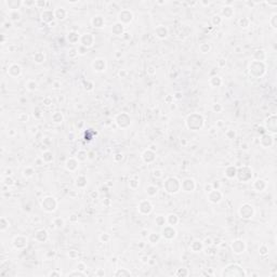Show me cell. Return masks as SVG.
Instances as JSON below:
<instances>
[{
	"mask_svg": "<svg viewBox=\"0 0 277 277\" xmlns=\"http://www.w3.org/2000/svg\"><path fill=\"white\" fill-rule=\"evenodd\" d=\"M8 74L12 77H16L21 74V66L17 64H12L8 68Z\"/></svg>",
	"mask_w": 277,
	"mask_h": 277,
	"instance_id": "obj_16",
	"label": "cell"
},
{
	"mask_svg": "<svg viewBox=\"0 0 277 277\" xmlns=\"http://www.w3.org/2000/svg\"><path fill=\"white\" fill-rule=\"evenodd\" d=\"M9 16H10L11 21H19L21 19V13L20 11H10V14H9Z\"/></svg>",
	"mask_w": 277,
	"mask_h": 277,
	"instance_id": "obj_23",
	"label": "cell"
},
{
	"mask_svg": "<svg viewBox=\"0 0 277 277\" xmlns=\"http://www.w3.org/2000/svg\"><path fill=\"white\" fill-rule=\"evenodd\" d=\"M42 160L46 161V162H50V161L53 160V155H52L51 152H45L42 154Z\"/></svg>",
	"mask_w": 277,
	"mask_h": 277,
	"instance_id": "obj_24",
	"label": "cell"
},
{
	"mask_svg": "<svg viewBox=\"0 0 277 277\" xmlns=\"http://www.w3.org/2000/svg\"><path fill=\"white\" fill-rule=\"evenodd\" d=\"M222 14L224 15L226 19H231V17L234 15V10H233V8H231V7H225L222 9Z\"/></svg>",
	"mask_w": 277,
	"mask_h": 277,
	"instance_id": "obj_21",
	"label": "cell"
},
{
	"mask_svg": "<svg viewBox=\"0 0 277 277\" xmlns=\"http://www.w3.org/2000/svg\"><path fill=\"white\" fill-rule=\"evenodd\" d=\"M34 60L36 63L40 64V63L45 62V55L42 54V53H36V54L34 55Z\"/></svg>",
	"mask_w": 277,
	"mask_h": 277,
	"instance_id": "obj_27",
	"label": "cell"
},
{
	"mask_svg": "<svg viewBox=\"0 0 277 277\" xmlns=\"http://www.w3.org/2000/svg\"><path fill=\"white\" fill-rule=\"evenodd\" d=\"M122 32H124V25L122 24L117 22L113 25V27H111V32H113V34H115L116 36H120V35L122 34Z\"/></svg>",
	"mask_w": 277,
	"mask_h": 277,
	"instance_id": "obj_18",
	"label": "cell"
},
{
	"mask_svg": "<svg viewBox=\"0 0 277 277\" xmlns=\"http://www.w3.org/2000/svg\"><path fill=\"white\" fill-rule=\"evenodd\" d=\"M205 190H206V192H207V193H210L211 190H213V187H212V184H209V185H206Z\"/></svg>",
	"mask_w": 277,
	"mask_h": 277,
	"instance_id": "obj_35",
	"label": "cell"
},
{
	"mask_svg": "<svg viewBox=\"0 0 277 277\" xmlns=\"http://www.w3.org/2000/svg\"><path fill=\"white\" fill-rule=\"evenodd\" d=\"M253 212H255V211H253V207L251 205H249V203H245V205H242L239 209V214L242 219L252 218Z\"/></svg>",
	"mask_w": 277,
	"mask_h": 277,
	"instance_id": "obj_4",
	"label": "cell"
},
{
	"mask_svg": "<svg viewBox=\"0 0 277 277\" xmlns=\"http://www.w3.org/2000/svg\"><path fill=\"white\" fill-rule=\"evenodd\" d=\"M56 200H55L53 197H46L42 201V209L47 212H52V211L55 210L56 208Z\"/></svg>",
	"mask_w": 277,
	"mask_h": 277,
	"instance_id": "obj_3",
	"label": "cell"
},
{
	"mask_svg": "<svg viewBox=\"0 0 277 277\" xmlns=\"http://www.w3.org/2000/svg\"><path fill=\"white\" fill-rule=\"evenodd\" d=\"M155 34L156 36L158 38H166L167 35H168V28L165 27V26H162V25H159L158 27L155 29Z\"/></svg>",
	"mask_w": 277,
	"mask_h": 277,
	"instance_id": "obj_15",
	"label": "cell"
},
{
	"mask_svg": "<svg viewBox=\"0 0 277 277\" xmlns=\"http://www.w3.org/2000/svg\"><path fill=\"white\" fill-rule=\"evenodd\" d=\"M52 119H53V122L60 124V122H62L63 121V115L61 114L60 111H55L54 114H53V116H52Z\"/></svg>",
	"mask_w": 277,
	"mask_h": 277,
	"instance_id": "obj_22",
	"label": "cell"
},
{
	"mask_svg": "<svg viewBox=\"0 0 277 277\" xmlns=\"http://www.w3.org/2000/svg\"><path fill=\"white\" fill-rule=\"evenodd\" d=\"M5 183L7 184V185L11 186V185H13V180L11 178H9V176H7V178L5 179Z\"/></svg>",
	"mask_w": 277,
	"mask_h": 277,
	"instance_id": "obj_33",
	"label": "cell"
},
{
	"mask_svg": "<svg viewBox=\"0 0 277 277\" xmlns=\"http://www.w3.org/2000/svg\"><path fill=\"white\" fill-rule=\"evenodd\" d=\"M104 19L101 15H97V16H93L91 20V24L93 25V27L95 28H101L104 26Z\"/></svg>",
	"mask_w": 277,
	"mask_h": 277,
	"instance_id": "obj_14",
	"label": "cell"
},
{
	"mask_svg": "<svg viewBox=\"0 0 277 277\" xmlns=\"http://www.w3.org/2000/svg\"><path fill=\"white\" fill-rule=\"evenodd\" d=\"M208 198H209V200H210L211 203H217L221 200L222 195H221V193L219 192V190H212L210 193H208Z\"/></svg>",
	"mask_w": 277,
	"mask_h": 277,
	"instance_id": "obj_13",
	"label": "cell"
},
{
	"mask_svg": "<svg viewBox=\"0 0 277 277\" xmlns=\"http://www.w3.org/2000/svg\"><path fill=\"white\" fill-rule=\"evenodd\" d=\"M239 25L240 27H248V25H249V20L248 19H246V17H242V19H240L239 20Z\"/></svg>",
	"mask_w": 277,
	"mask_h": 277,
	"instance_id": "obj_30",
	"label": "cell"
},
{
	"mask_svg": "<svg viewBox=\"0 0 277 277\" xmlns=\"http://www.w3.org/2000/svg\"><path fill=\"white\" fill-rule=\"evenodd\" d=\"M53 12H54V17L56 19L57 21L65 20L66 16H67V11L65 10V8H63V7L56 8V9L53 10Z\"/></svg>",
	"mask_w": 277,
	"mask_h": 277,
	"instance_id": "obj_11",
	"label": "cell"
},
{
	"mask_svg": "<svg viewBox=\"0 0 277 277\" xmlns=\"http://www.w3.org/2000/svg\"><path fill=\"white\" fill-rule=\"evenodd\" d=\"M268 120L271 121L270 126H266L267 131H272L273 133H275L276 131V118H275V115H273L271 118H268Z\"/></svg>",
	"mask_w": 277,
	"mask_h": 277,
	"instance_id": "obj_19",
	"label": "cell"
},
{
	"mask_svg": "<svg viewBox=\"0 0 277 277\" xmlns=\"http://www.w3.org/2000/svg\"><path fill=\"white\" fill-rule=\"evenodd\" d=\"M154 176H157V178H161L162 176V171L161 170H154Z\"/></svg>",
	"mask_w": 277,
	"mask_h": 277,
	"instance_id": "obj_34",
	"label": "cell"
},
{
	"mask_svg": "<svg viewBox=\"0 0 277 277\" xmlns=\"http://www.w3.org/2000/svg\"><path fill=\"white\" fill-rule=\"evenodd\" d=\"M115 275H116V276H118V275H130V273H129V272H125V271H121L120 270L119 272H117Z\"/></svg>",
	"mask_w": 277,
	"mask_h": 277,
	"instance_id": "obj_36",
	"label": "cell"
},
{
	"mask_svg": "<svg viewBox=\"0 0 277 277\" xmlns=\"http://www.w3.org/2000/svg\"><path fill=\"white\" fill-rule=\"evenodd\" d=\"M26 89H27L28 91H35V90L37 89V82L34 81V80L27 81V84H26Z\"/></svg>",
	"mask_w": 277,
	"mask_h": 277,
	"instance_id": "obj_25",
	"label": "cell"
},
{
	"mask_svg": "<svg viewBox=\"0 0 277 277\" xmlns=\"http://www.w3.org/2000/svg\"><path fill=\"white\" fill-rule=\"evenodd\" d=\"M17 118H19V120H20L21 122H27V120H28V116L26 114H20L17 116Z\"/></svg>",
	"mask_w": 277,
	"mask_h": 277,
	"instance_id": "obj_32",
	"label": "cell"
},
{
	"mask_svg": "<svg viewBox=\"0 0 277 277\" xmlns=\"http://www.w3.org/2000/svg\"><path fill=\"white\" fill-rule=\"evenodd\" d=\"M199 49H200L201 53H207V52L210 50V45H209L208 42H205V43H203V45L199 47Z\"/></svg>",
	"mask_w": 277,
	"mask_h": 277,
	"instance_id": "obj_28",
	"label": "cell"
},
{
	"mask_svg": "<svg viewBox=\"0 0 277 277\" xmlns=\"http://www.w3.org/2000/svg\"><path fill=\"white\" fill-rule=\"evenodd\" d=\"M93 41H94V38H93V36H92V34H90V32H86V34H84L81 37H80L81 46H84V47H86V48L92 47V46H93Z\"/></svg>",
	"mask_w": 277,
	"mask_h": 277,
	"instance_id": "obj_6",
	"label": "cell"
},
{
	"mask_svg": "<svg viewBox=\"0 0 277 277\" xmlns=\"http://www.w3.org/2000/svg\"><path fill=\"white\" fill-rule=\"evenodd\" d=\"M176 235V231L173 228V226H171V225H169V226H166V227L163 228L162 231V236L165 238H167V239H172V238H174Z\"/></svg>",
	"mask_w": 277,
	"mask_h": 277,
	"instance_id": "obj_12",
	"label": "cell"
},
{
	"mask_svg": "<svg viewBox=\"0 0 277 277\" xmlns=\"http://www.w3.org/2000/svg\"><path fill=\"white\" fill-rule=\"evenodd\" d=\"M54 12L50 9H46V10L42 11L41 13V20L45 23H51L52 21L54 20Z\"/></svg>",
	"mask_w": 277,
	"mask_h": 277,
	"instance_id": "obj_9",
	"label": "cell"
},
{
	"mask_svg": "<svg viewBox=\"0 0 277 277\" xmlns=\"http://www.w3.org/2000/svg\"><path fill=\"white\" fill-rule=\"evenodd\" d=\"M221 109H222V107H221L220 105H219V104H217V105H215V104H214V105H213V111H220Z\"/></svg>",
	"mask_w": 277,
	"mask_h": 277,
	"instance_id": "obj_37",
	"label": "cell"
},
{
	"mask_svg": "<svg viewBox=\"0 0 277 277\" xmlns=\"http://www.w3.org/2000/svg\"><path fill=\"white\" fill-rule=\"evenodd\" d=\"M67 38H68L69 42H72V43H76V42H78L80 40L79 34H77V32H69L68 36H67Z\"/></svg>",
	"mask_w": 277,
	"mask_h": 277,
	"instance_id": "obj_20",
	"label": "cell"
},
{
	"mask_svg": "<svg viewBox=\"0 0 277 277\" xmlns=\"http://www.w3.org/2000/svg\"><path fill=\"white\" fill-rule=\"evenodd\" d=\"M92 67L94 68L95 72H103L106 68V62L103 59H97L94 60V62L92 63Z\"/></svg>",
	"mask_w": 277,
	"mask_h": 277,
	"instance_id": "obj_7",
	"label": "cell"
},
{
	"mask_svg": "<svg viewBox=\"0 0 277 277\" xmlns=\"http://www.w3.org/2000/svg\"><path fill=\"white\" fill-rule=\"evenodd\" d=\"M157 190H158V188L156 187V186L149 185V187L146 188V193H147V195H149V196H154L157 194Z\"/></svg>",
	"mask_w": 277,
	"mask_h": 277,
	"instance_id": "obj_26",
	"label": "cell"
},
{
	"mask_svg": "<svg viewBox=\"0 0 277 277\" xmlns=\"http://www.w3.org/2000/svg\"><path fill=\"white\" fill-rule=\"evenodd\" d=\"M232 249H233V252L237 253V255L244 252V250H245V242L242 241V240H239V239L233 241Z\"/></svg>",
	"mask_w": 277,
	"mask_h": 277,
	"instance_id": "obj_8",
	"label": "cell"
},
{
	"mask_svg": "<svg viewBox=\"0 0 277 277\" xmlns=\"http://www.w3.org/2000/svg\"><path fill=\"white\" fill-rule=\"evenodd\" d=\"M211 21H212L213 25H219V24H221V22H222V17H221L220 15H213Z\"/></svg>",
	"mask_w": 277,
	"mask_h": 277,
	"instance_id": "obj_29",
	"label": "cell"
},
{
	"mask_svg": "<svg viewBox=\"0 0 277 277\" xmlns=\"http://www.w3.org/2000/svg\"><path fill=\"white\" fill-rule=\"evenodd\" d=\"M181 188H183L185 192H193L195 190V182L192 179H185L181 183Z\"/></svg>",
	"mask_w": 277,
	"mask_h": 277,
	"instance_id": "obj_10",
	"label": "cell"
},
{
	"mask_svg": "<svg viewBox=\"0 0 277 277\" xmlns=\"http://www.w3.org/2000/svg\"><path fill=\"white\" fill-rule=\"evenodd\" d=\"M156 222H157V224L161 226V225H165L166 219H165V217H162V215H158V217L156 218Z\"/></svg>",
	"mask_w": 277,
	"mask_h": 277,
	"instance_id": "obj_31",
	"label": "cell"
},
{
	"mask_svg": "<svg viewBox=\"0 0 277 277\" xmlns=\"http://www.w3.org/2000/svg\"><path fill=\"white\" fill-rule=\"evenodd\" d=\"M5 3L8 5V8L10 9V11L19 10L20 7L23 5V1H5Z\"/></svg>",
	"mask_w": 277,
	"mask_h": 277,
	"instance_id": "obj_17",
	"label": "cell"
},
{
	"mask_svg": "<svg viewBox=\"0 0 277 277\" xmlns=\"http://www.w3.org/2000/svg\"><path fill=\"white\" fill-rule=\"evenodd\" d=\"M190 120H193L192 121V124H187L186 126H187V128L188 129H190V130H194V125H196V130H198V129H200L201 127H203V122H197V121H203V116L201 115H198V114H196V117L195 118L196 119H194V115L192 114V115H190V116L187 117Z\"/></svg>",
	"mask_w": 277,
	"mask_h": 277,
	"instance_id": "obj_5",
	"label": "cell"
},
{
	"mask_svg": "<svg viewBox=\"0 0 277 277\" xmlns=\"http://www.w3.org/2000/svg\"><path fill=\"white\" fill-rule=\"evenodd\" d=\"M149 73L151 75H153V74H155V70H154V67H149Z\"/></svg>",
	"mask_w": 277,
	"mask_h": 277,
	"instance_id": "obj_38",
	"label": "cell"
},
{
	"mask_svg": "<svg viewBox=\"0 0 277 277\" xmlns=\"http://www.w3.org/2000/svg\"><path fill=\"white\" fill-rule=\"evenodd\" d=\"M132 19H133V14L130 10H121L118 13V22L122 25H127L129 23H131Z\"/></svg>",
	"mask_w": 277,
	"mask_h": 277,
	"instance_id": "obj_2",
	"label": "cell"
},
{
	"mask_svg": "<svg viewBox=\"0 0 277 277\" xmlns=\"http://www.w3.org/2000/svg\"><path fill=\"white\" fill-rule=\"evenodd\" d=\"M165 188L168 193L170 194H176L178 193L181 188V183L180 181L176 178H168L165 182Z\"/></svg>",
	"mask_w": 277,
	"mask_h": 277,
	"instance_id": "obj_1",
	"label": "cell"
}]
</instances>
